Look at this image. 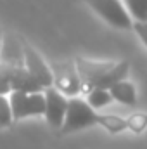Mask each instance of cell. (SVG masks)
<instances>
[{"label": "cell", "instance_id": "1", "mask_svg": "<svg viewBox=\"0 0 147 149\" xmlns=\"http://www.w3.org/2000/svg\"><path fill=\"white\" fill-rule=\"evenodd\" d=\"M76 70L81 80V92L92 88H109L112 83L128 76V61H90L85 57L74 59Z\"/></svg>", "mask_w": 147, "mask_h": 149}, {"label": "cell", "instance_id": "2", "mask_svg": "<svg viewBox=\"0 0 147 149\" xmlns=\"http://www.w3.org/2000/svg\"><path fill=\"white\" fill-rule=\"evenodd\" d=\"M97 116H99L97 109H94L87 102V99L73 95L68 99V109H66V116H64V123L59 130H61V134H73V132L85 130L88 127L97 125Z\"/></svg>", "mask_w": 147, "mask_h": 149}, {"label": "cell", "instance_id": "3", "mask_svg": "<svg viewBox=\"0 0 147 149\" xmlns=\"http://www.w3.org/2000/svg\"><path fill=\"white\" fill-rule=\"evenodd\" d=\"M87 5L107 24L118 30H132L133 19L130 17L121 0H85Z\"/></svg>", "mask_w": 147, "mask_h": 149}, {"label": "cell", "instance_id": "4", "mask_svg": "<svg viewBox=\"0 0 147 149\" xmlns=\"http://www.w3.org/2000/svg\"><path fill=\"white\" fill-rule=\"evenodd\" d=\"M9 101L12 106L14 121L28 116H43L45 111V95L43 92H17L10 90Z\"/></svg>", "mask_w": 147, "mask_h": 149}, {"label": "cell", "instance_id": "5", "mask_svg": "<svg viewBox=\"0 0 147 149\" xmlns=\"http://www.w3.org/2000/svg\"><path fill=\"white\" fill-rule=\"evenodd\" d=\"M50 70L54 74V87L64 95L73 97L81 92V80L76 70V64L71 63H52Z\"/></svg>", "mask_w": 147, "mask_h": 149}, {"label": "cell", "instance_id": "6", "mask_svg": "<svg viewBox=\"0 0 147 149\" xmlns=\"http://www.w3.org/2000/svg\"><path fill=\"white\" fill-rule=\"evenodd\" d=\"M43 95H45V111H43L45 121L52 128L59 130L64 123V116L68 109V95H64L54 85L43 88Z\"/></svg>", "mask_w": 147, "mask_h": 149}, {"label": "cell", "instance_id": "7", "mask_svg": "<svg viewBox=\"0 0 147 149\" xmlns=\"http://www.w3.org/2000/svg\"><path fill=\"white\" fill-rule=\"evenodd\" d=\"M23 59H24V66L28 68V71L31 74H35L38 78V81L45 88L54 85V74H52L50 66L43 61V57L38 54L37 50L31 45H28V43H23Z\"/></svg>", "mask_w": 147, "mask_h": 149}, {"label": "cell", "instance_id": "8", "mask_svg": "<svg viewBox=\"0 0 147 149\" xmlns=\"http://www.w3.org/2000/svg\"><path fill=\"white\" fill-rule=\"evenodd\" d=\"M10 88L17 92H43V85L38 81L35 74L28 71L26 66L16 64L12 71V80H10Z\"/></svg>", "mask_w": 147, "mask_h": 149}, {"label": "cell", "instance_id": "9", "mask_svg": "<svg viewBox=\"0 0 147 149\" xmlns=\"http://www.w3.org/2000/svg\"><path fill=\"white\" fill-rule=\"evenodd\" d=\"M109 92L112 95V101H118L125 106H135L137 104V87L128 81L126 78L112 83L109 87Z\"/></svg>", "mask_w": 147, "mask_h": 149}, {"label": "cell", "instance_id": "10", "mask_svg": "<svg viewBox=\"0 0 147 149\" xmlns=\"http://www.w3.org/2000/svg\"><path fill=\"white\" fill-rule=\"evenodd\" d=\"M97 125H101L104 130L109 134H121L126 130V118L118 116V114H99L97 116Z\"/></svg>", "mask_w": 147, "mask_h": 149}, {"label": "cell", "instance_id": "11", "mask_svg": "<svg viewBox=\"0 0 147 149\" xmlns=\"http://www.w3.org/2000/svg\"><path fill=\"white\" fill-rule=\"evenodd\" d=\"M87 102L94 109H101L112 102V95H111L109 88H92L87 92Z\"/></svg>", "mask_w": 147, "mask_h": 149}, {"label": "cell", "instance_id": "12", "mask_svg": "<svg viewBox=\"0 0 147 149\" xmlns=\"http://www.w3.org/2000/svg\"><path fill=\"white\" fill-rule=\"evenodd\" d=\"M133 21H147V0H123Z\"/></svg>", "mask_w": 147, "mask_h": 149}, {"label": "cell", "instance_id": "13", "mask_svg": "<svg viewBox=\"0 0 147 149\" xmlns=\"http://www.w3.org/2000/svg\"><path fill=\"white\" fill-rule=\"evenodd\" d=\"M14 63L9 61H0V94L9 95L10 94V80H12V71H14Z\"/></svg>", "mask_w": 147, "mask_h": 149}, {"label": "cell", "instance_id": "14", "mask_svg": "<svg viewBox=\"0 0 147 149\" xmlns=\"http://www.w3.org/2000/svg\"><path fill=\"white\" fill-rule=\"evenodd\" d=\"M147 128V111H137L126 116V130L133 134H142Z\"/></svg>", "mask_w": 147, "mask_h": 149}, {"label": "cell", "instance_id": "15", "mask_svg": "<svg viewBox=\"0 0 147 149\" xmlns=\"http://www.w3.org/2000/svg\"><path fill=\"white\" fill-rule=\"evenodd\" d=\"M12 121H14V114H12L9 95L0 94V128H9Z\"/></svg>", "mask_w": 147, "mask_h": 149}, {"label": "cell", "instance_id": "16", "mask_svg": "<svg viewBox=\"0 0 147 149\" xmlns=\"http://www.w3.org/2000/svg\"><path fill=\"white\" fill-rule=\"evenodd\" d=\"M132 30L137 33V37L140 38V42L146 45L147 49V21H133Z\"/></svg>", "mask_w": 147, "mask_h": 149}, {"label": "cell", "instance_id": "17", "mask_svg": "<svg viewBox=\"0 0 147 149\" xmlns=\"http://www.w3.org/2000/svg\"><path fill=\"white\" fill-rule=\"evenodd\" d=\"M0 54H2V31H0Z\"/></svg>", "mask_w": 147, "mask_h": 149}]
</instances>
